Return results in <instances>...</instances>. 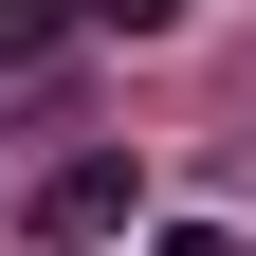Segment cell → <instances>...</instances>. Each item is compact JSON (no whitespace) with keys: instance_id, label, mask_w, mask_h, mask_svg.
Listing matches in <instances>:
<instances>
[{"instance_id":"obj_2","label":"cell","mask_w":256,"mask_h":256,"mask_svg":"<svg viewBox=\"0 0 256 256\" xmlns=\"http://www.w3.org/2000/svg\"><path fill=\"white\" fill-rule=\"evenodd\" d=\"M74 37H110L92 0H0V74H55V55H74Z\"/></svg>"},{"instance_id":"obj_1","label":"cell","mask_w":256,"mask_h":256,"mask_svg":"<svg viewBox=\"0 0 256 256\" xmlns=\"http://www.w3.org/2000/svg\"><path fill=\"white\" fill-rule=\"evenodd\" d=\"M18 238H37V256L128 238V146H74V165H37V183H18Z\"/></svg>"}]
</instances>
